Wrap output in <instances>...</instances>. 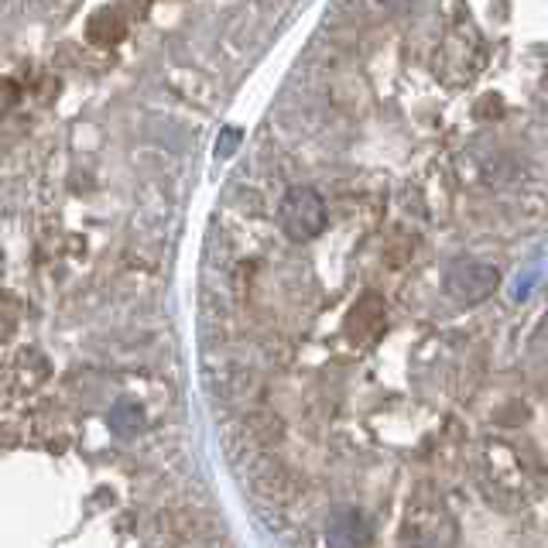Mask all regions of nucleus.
Returning a JSON list of instances; mask_svg holds the SVG:
<instances>
[{
  "instance_id": "obj_1",
  "label": "nucleus",
  "mask_w": 548,
  "mask_h": 548,
  "mask_svg": "<svg viewBox=\"0 0 548 548\" xmlns=\"http://www.w3.org/2000/svg\"><path fill=\"white\" fill-rule=\"evenodd\" d=\"M326 203H322V196L316 189H309V185H295V189L285 192V199H281V209H278V223L281 230H285L288 240H295V244H309V240H316L322 230H326Z\"/></svg>"
},
{
  "instance_id": "obj_2",
  "label": "nucleus",
  "mask_w": 548,
  "mask_h": 548,
  "mask_svg": "<svg viewBox=\"0 0 548 548\" xmlns=\"http://www.w3.org/2000/svg\"><path fill=\"white\" fill-rule=\"evenodd\" d=\"M497 285H501V271L487 261H473V257H459L442 271V288L459 305L487 302L497 292Z\"/></svg>"
},
{
  "instance_id": "obj_3",
  "label": "nucleus",
  "mask_w": 548,
  "mask_h": 548,
  "mask_svg": "<svg viewBox=\"0 0 548 548\" xmlns=\"http://www.w3.org/2000/svg\"><path fill=\"white\" fill-rule=\"evenodd\" d=\"M367 521L357 507H340L326 521V545L329 548H364L367 545Z\"/></svg>"
},
{
  "instance_id": "obj_4",
  "label": "nucleus",
  "mask_w": 548,
  "mask_h": 548,
  "mask_svg": "<svg viewBox=\"0 0 548 548\" xmlns=\"http://www.w3.org/2000/svg\"><path fill=\"white\" fill-rule=\"evenodd\" d=\"M384 329V302L381 295H364L357 305H353L350 319H346V333L353 340H374Z\"/></svg>"
},
{
  "instance_id": "obj_5",
  "label": "nucleus",
  "mask_w": 548,
  "mask_h": 548,
  "mask_svg": "<svg viewBox=\"0 0 548 548\" xmlns=\"http://www.w3.org/2000/svg\"><path fill=\"white\" fill-rule=\"evenodd\" d=\"M110 422H114V429L117 432H124V435H131L137 432L144 425V411L134 405V401H120V405L110 411Z\"/></svg>"
},
{
  "instance_id": "obj_6",
  "label": "nucleus",
  "mask_w": 548,
  "mask_h": 548,
  "mask_svg": "<svg viewBox=\"0 0 548 548\" xmlns=\"http://www.w3.org/2000/svg\"><path fill=\"white\" fill-rule=\"evenodd\" d=\"M237 137H240V131H223V137H220V148H216V155H233V148H237Z\"/></svg>"
}]
</instances>
